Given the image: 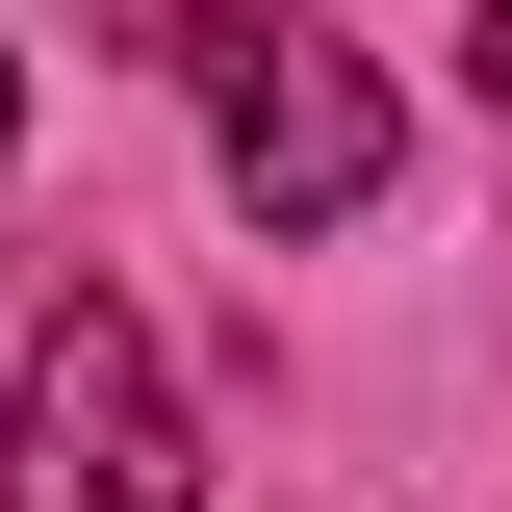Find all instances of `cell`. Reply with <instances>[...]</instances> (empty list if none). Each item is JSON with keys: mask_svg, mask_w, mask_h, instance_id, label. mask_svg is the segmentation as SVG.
Segmentation results:
<instances>
[{"mask_svg": "<svg viewBox=\"0 0 512 512\" xmlns=\"http://www.w3.org/2000/svg\"><path fill=\"white\" fill-rule=\"evenodd\" d=\"M180 52L231 77V205L256 231H359L384 205V77L359 52H308L282 0H180Z\"/></svg>", "mask_w": 512, "mask_h": 512, "instance_id": "6da1fadb", "label": "cell"}, {"mask_svg": "<svg viewBox=\"0 0 512 512\" xmlns=\"http://www.w3.org/2000/svg\"><path fill=\"white\" fill-rule=\"evenodd\" d=\"M0 512H180V384H154V333H128L103 282L26 333V487Z\"/></svg>", "mask_w": 512, "mask_h": 512, "instance_id": "7a4b0ae2", "label": "cell"}, {"mask_svg": "<svg viewBox=\"0 0 512 512\" xmlns=\"http://www.w3.org/2000/svg\"><path fill=\"white\" fill-rule=\"evenodd\" d=\"M487 103H512V0H487Z\"/></svg>", "mask_w": 512, "mask_h": 512, "instance_id": "3957f363", "label": "cell"}, {"mask_svg": "<svg viewBox=\"0 0 512 512\" xmlns=\"http://www.w3.org/2000/svg\"><path fill=\"white\" fill-rule=\"evenodd\" d=\"M0 128H26V77H0Z\"/></svg>", "mask_w": 512, "mask_h": 512, "instance_id": "277c9868", "label": "cell"}]
</instances>
